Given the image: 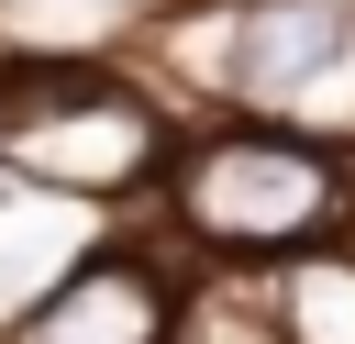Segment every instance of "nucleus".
Returning <instances> with one entry per match:
<instances>
[{"mask_svg":"<svg viewBox=\"0 0 355 344\" xmlns=\"http://www.w3.org/2000/svg\"><path fill=\"white\" fill-rule=\"evenodd\" d=\"M0 55H11V44H0Z\"/></svg>","mask_w":355,"mask_h":344,"instance_id":"8","label":"nucleus"},{"mask_svg":"<svg viewBox=\"0 0 355 344\" xmlns=\"http://www.w3.org/2000/svg\"><path fill=\"white\" fill-rule=\"evenodd\" d=\"M277 311H288V344H355V233L311 244V255H277Z\"/></svg>","mask_w":355,"mask_h":344,"instance_id":"6","label":"nucleus"},{"mask_svg":"<svg viewBox=\"0 0 355 344\" xmlns=\"http://www.w3.org/2000/svg\"><path fill=\"white\" fill-rule=\"evenodd\" d=\"M178 344H288L277 277H266V266H189V289H178Z\"/></svg>","mask_w":355,"mask_h":344,"instance_id":"5","label":"nucleus"},{"mask_svg":"<svg viewBox=\"0 0 355 344\" xmlns=\"http://www.w3.org/2000/svg\"><path fill=\"white\" fill-rule=\"evenodd\" d=\"M178 0H0V44H133Z\"/></svg>","mask_w":355,"mask_h":344,"instance_id":"7","label":"nucleus"},{"mask_svg":"<svg viewBox=\"0 0 355 344\" xmlns=\"http://www.w3.org/2000/svg\"><path fill=\"white\" fill-rule=\"evenodd\" d=\"M178 289H189V255L155 222H100L0 322V344H178Z\"/></svg>","mask_w":355,"mask_h":344,"instance_id":"4","label":"nucleus"},{"mask_svg":"<svg viewBox=\"0 0 355 344\" xmlns=\"http://www.w3.org/2000/svg\"><path fill=\"white\" fill-rule=\"evenodd\" d=\"M133 55L189 100V122H277L355 155V0H178Z\"/></svg>","mask_w":355,"mask_h":344,"instance_id":"2","label":"nucleus"},{"mask_svg":"<svg viewBox=\"0 0 355 344\" xmlns=\"http://www.w3.org/2000/svg\"><path fill=\"white\" fill-rule=\"evenodd\" d=\"M189 144V100L133 44H11L0 55V178L133 222Z\"/></svg>","mask_w":355,"mask_h":344,"instance_id":"1","label":"nucleus"},{"mask_svg":"<svg viewBox=\"0 0 355 344\" xmlns=\"http://www.w3.org/2000/svg\"><path fill=\"white\" fill-rule=\"evenodd\" d=\"M133 222H155L189 266H277V255L355 233V155L222 111V122H189L166 189Z\"/></svg>","mask_w":355,"mask_h":344,"instance_id":"3","label":"nucleus"}]
</instances>
